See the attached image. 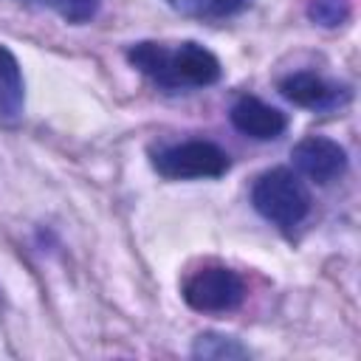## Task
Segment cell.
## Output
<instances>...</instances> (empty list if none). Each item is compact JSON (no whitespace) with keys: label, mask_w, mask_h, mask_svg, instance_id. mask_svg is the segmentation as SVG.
<instances>
[{"label":"cell","mask_w":361,"mask_h":361,"mask_svg":"<svg viewBox=\"0 0 361 361\" xmlns=\"http://www.w3.org/2000/svg\"><path fill=\"white\" fill-rule=\"evenodd\" d=\"M130 65L164 90H189L217 85L223 76L220 59L200 42H178L175 48L164 42H135L127 48Z\"/></svg>","instance_id":"obj_1"},{"label":"cell","mask_w":361,"mask_h":361,"mask_svg":"<svg viewBox=\"0 0 361 361\" xmlns=\"http://www.w3.org/2000/svg\"><path fill=\"white\" fill-rule=\"evenodd\" d=\"M251 206L276 228H296L310 214V192L293 169L274 166L251 186Z\"/></svg>","instance_id":"obj_2"},{"label":"cell","mask_w":361,"mask_h":361,"mask_svg":"<svg viewBox=\"0 0 361 361\" xmlns=\"http://www.w3.org/2000/svg\"><path fill=\"white\" fill-rule=\"evenodd\" d=\"M231 166L228 152L206 138L166 144L152 152V169L166 180H214Z\"/></svg>","instance_id":"obj_3"},{"label":"cell","mask_w":361,"mask_h":361,"mask_svg":"<svg viewBox=\"0 0 361 361\" xmlns=\"http://www.w3.org/2000/svg\"><path fill=\"white\" fill-rule=\"evenodd\" d=\"M183 302L197 313H231L245 299L243 276L228 265H200L180 282Z\"/></svg>","instance_id":"obj_4"},{"label":"cell","mask_w":361,"mask_h":361,"mask_svg":"<svg viewBox=\"0 0 361 361\" xmlns=\"http://www.w3.org/2000/svg\"><path fill=\"white\" fill-rule=\"evenodd\" d=\"M290 161H293V172L299 178H307L319 186H327L333 180H338L347 172V149L327 138V135H307L302 138L293 149H290Z\"/></svg>","instance_id":"obj_5"},{"label":"cell","mask_w":361,"mask_h":361,"mask_svg":"<svg viewBox=\"0 0 361 361\" xmlns=\"http://www.w3.org/2000/svg\"><path fill=\"white\" fill-rule=\"evenodd\" d=\"M279 93L296 104V107H305V110H333L338 104H344L350 99L347 87L324 79L322 73H313V71H296V73H288L279 79Z\"/></svg>","instance_id":"obj_6"},{"label":"cell","mask_w":361,"mask_h":361,"mask_svg":"<svg viewBox=\"0 0 361 361\" xmlns=\"http://www.w3.org/2000/svg\"><path fill=\"white\" fill-rule=\"evenodd\" d=\"M231 127L254 141H276L288 130V116L279 107L265 104L257 96H243L228 110Z\"/></svg>","instance_id":"obj_7"},{"label":"cell","mask_w":361,"mask_h":361,"mask_svg":"<svg viewBox=\"0 0 361 361\" xmlns=\"http://www.w3.org/2000/svg\"><path fill=\"white\" fill-rule=\"evenodd\" d=\"M25 113V79L11 48L0 45V121L17 124Z\"/></svg>","instance_id":"obj_8"},{"label":"cell","mask_w":361,"mask_h":361,"mask_svg":"<svg viewBox=\"0 0 361 361\" xmlns=\"http://www.w3.org/2000/svg\"><path fill=\"white\" fill-rule=\"evenodd\" d=\"M251 350L226 333H197L192 341V358H206V361H234V358H248Z\"/></svg>","instance_id":"obj_9"},{"label":"cell","mask_w":361,"mask_h":361,"mask_svg":"<svg viewBox=\"0 0 361 361\" xmlns=\"http://www.w3.org/2000/svg\"><path fill=\"white\" fill-rule=\"evenodd\" d=\"M307 17L322 28H338L353 17V0H310Z\"/></svg>","instance_id":"obj_10"},{"label":"cell","mask_w":361,"mask_h":361,"mask_svg":"<svg viewBox=\"0 0 361 361\" xmlns=\"http://www.w3.org/2000/svg\"><path fill=\"white\" fill-rule=\"evenodd\" d=\"M54 8L59 11V17L71 25H85L90 23L99 8H102V0H51Z\"/></svg>","instance_id":"obj_11"},{"label":"cell","mask_w":361,"mask_h":361,"mask_svg":"<svg viewBox=\"0 0 361 361\" xmlns=\"http://www.w3.org/2000/svg\"><path fill=\"white\" fill-rule=\"evenodd\" d=\"M172 11L186 14V17H209V6L206 0H164Z\"/></svg>","instance_id":"obj_12"},{"label":"cell","mask_w":361,"mask_h":361,"mask_svg":"<svg viewBox=\"0 0 361 361\" xmlns=\"http://www.w3.org/2000/svg\"><path fill=\"white\" fill-rule=\"evenodd\" d=\"M206 6H209V17H228L243 11L248 0H206Z\"/></svg>","instance_id":"obj_13"},{"label":"cell","mask_w":361,"mask_h":361,"mask_svg":"<svg viewBox=\"0 0 361 361\" xmlns=\"http://www.w3.org/2000/svg\"><path fill=\"white\" fill-rule=\"evenodd\" d=\"M20 3H45V0H20Z\"/></svg>","instance_id":"obj_14"}]
</instances>
